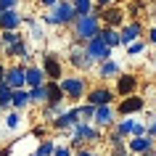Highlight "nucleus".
<instances>
[{
    "label": "nucleus",
    "instance_id": "obj_1",
    "mask_svg": "<svg viewBox=\"0 0 156 156\" xmlns=\"http://www.w3.org/2000/svg\"><path fill=\"white\" fill-rule=\"evenodd\" d=\"M69 135H72V143H69L72 148H82V146H90V143H103V130L95 127L93 122H82V119L69 130Z\"/></svg>",
    "mask_w": 156,
    "mask_h": 156
},
{
    "label": "nucleus",
    "instance_id": "obj_2",
    "mask_svg": "<svg viewBox=\"0 0 156 156\" xmlns=\"http://www.w3.org/2000/svg\"><path fill=\"white\" fill-rule=\"evenodd\" d=\"M77 19L72 0H58L56 5H50V13H42L40 21L48 27H72V21Z\"/></svg>",
    "mask_w": 156,
    "mask_h": 156
},
{
    "label": "nucleus",
    "instance_id": "obj_3",
    "mask_svg": "<svg viewBox=\"0 0 156 156\" xmlns=\"http://www.w3.org/2000/svg\"><path fill=\"white\" fill-rule=\"evenodd\" d=\"M101 16L93 11V13H85V16H77L72 21V34L77 42H87L90 37H95V34L101 32Z\"/></svg>",
    "mask_w": 156,
    "mask_h": 156
},
{
    "label": "nucleus",
    "instance_id": "obj_4",
    "mask_svg": "<svg viewBox=\"0 0 156 156\" xmlns=\"http://www.w3.org/2000/svg\"><path fill=\"white\" fill-rule=\"evenodd\" d=\"M58 85H61L66 101H74V103H80V101L85 98V93H87V80L80 77V74H72V77L64 74V77L58 80Z\"/></svg>",
    "mask_w": 156,
    "mask_h": 156
},
{
    "label": "nucleus",
    "instance_id": "obj_5",
    "mask_svg": "<svg viewBox=\"0 0 156 156\" xmlns=\"http://www.w3.org/2000/svg\"><path fill=\"white\" fill-rule=\"evenodd\" d=\"M95 13L101 16V24L103 27H119L124 24V8H119L116 3H111V5H103V8H98L95 5Z\"/></svg>",
    "mask_w": 156,
    "mask_h": 156
},
{
    "label": "nucleus",
    "instance_id": "obj_6",
    "mask_svg": "<svg viewBox=\"0 0 156 156\" xmlns=\"http://www.w3.org/2000/svg\"><path fill=\"white\" fill-rule=\"evenodd\" d=\"M80 122V111H77V106H72V108H64L58 116H53L50 119V130H58V132H69L74 127V124Z\"/></svg>",
    "mask_w": 156,
    "mask_h": 156
},
{
    "label": "nucleus",
    "instance_id": "obj_7",
    "mask_svg": "<svg viewBox=\"0 0 156 156\" xmlns=\"http://www.w3.org/2000/svg\"><path fill=\"white\" fill-rule=\"evenodd\" d=\"M85 50H87V56L93 58V64H101V61H106V58H111V53H114V50L108 48L106 42L101 40V32L95 34V37H90V40L85 42Z\"/></svg>",
    "mask_w": 156,
    "mask_h": 156
},
{
    "label": "nucleus",
    "instance_id": "obj_8",
    "mask_svg": "<svg viewBox=\"0 0 156 156\" xmlns=\"http://www.w3.org/2000/svg\"><path fill=\"white\" fill-rule=\"evenodd\" d=\"M116 116H132V114H140L143 108H146V98H140L138 93H132V95H124L119 103H116Z\"/></svg>",
    "mask_w": 156,
    "mask_h": 156
},
{
    "label": "nucleus",
    "instance_id": "obj_9",
    "mask_svg": "<svg viewBox=\"0 0 156 156\" xmlns=\"http://www.w3.org/2000/svg\"><path fill=\"white\" fill-rule=\"evenodd\" d=\"M69 64L77 69V72H90L93 66V58L87 56V50H85V42H77L72 50H69Z\"/></svg>",
    "mask_w": 156,
    "mask_h": 156
},
{
    "label": "nucleus",
    "instance_id": "obj_10",
    "mask_svg": "<svg viewBox=\"0 0 156 156\" xmlns=\"http://www.w3.org/2000/svg\"><path fill=\"white\" fill-rule=\"evenodd\" d=\"M3 56H8V58H19L24 66L32 64V48H29L27 37H21L19 42H13V45H8V48H3Z\"/></svg>",
    "mask_w": 156,
    "mask_h": 156
},
{
    "label": "nucleus",
    "instance_id": "obj_11",
    "mask_svg": "<svg viewBox=\"0 0 156 156\" xmlns=\"http://www.w3.org/2000/svg\"><path fill=\"white\" fill-rule=\"evenodd\" d=\"M114 122H116V108H114V103L95 106V114H93V124H95V127L108 130V127H114Z\"/></svg>",
    "mask_w": 156,
    "mask_h": 156
},
{
    "label": "nucleus",
    "instance_id": "obj_12",
    "mask_svg": "<svg viewBox=\"0 0 156 156\" xmlns=\"http://www.w3.org/2000/svg\"><path fill=\"white\" fill-rule=\"evenodd\" d=\"M42 72H45V77H48V80H61V77H64V64H61V58L56 56V53H42Z\"/></svg>",
    "mask_w": 156,
    "mask_h": 156
},
{
    "label": "nucleus",
    "instance_id": "obj_13",
    "mask_svg": "<svg viewBox=\"0 0 156 156\" xmlns=\"http://www.w3.org/2000/svg\"><path fill=\"white\" fill-rule=\"evenodd\" d=\"M114 98H116V93L111 87H106V85H101V87H87L82 101H87L93 106H103V103H114Z\"/></svg>",
    "mask_w": 156,
    "mask_h": 156
},
{
    "label": "nucleus",
    "instance_id": "obj_14",
    "mask_svg": "<svg viewBox=\"0 0 156 156\" xmlns=\"http://www.w3.org/2000/svg\"><path fill=\"white\" fill-rule=\"evenodd\" d=\"M151 148H156V138H151V135H130L127 138V151L130 154H146V151H151Z\"/></svg>",
    "mask_w": 156,
    "mask_h": 156
},
{
    "label": "nucleus",
    "instance_id": "obj_15",
    "mask_svg": "<svg viewBox=\"0 0 156 156\" xmlns=\"http://www.w3.org/2000/svg\"><path fill=\"white\" fill-rule=\"evenodd\" d=\"M143 34H146V29H143L140 21H127V24L119 27V40H122V45H130V42L140 40Z\"/></svg>",
    "mask_w": 156,
    "mask_h": 156
},
{
    "label": "nucleus",
    "instance_id": "obj_16",
    "mask_svg": "<svg viewBox=\"0 0 156 156\" xmlns=\"http://www.w3.org/2000/svg\"><path fill=\"white\" fill-rule=\"evenodd\" d=\"M114 93L119 95V98H124V95H132V93H138V74H119L116 77V87Z\"/></svg>",
    "mask_w": 156,
    "mask_h": 156
},
{
    "label": "nucleus",
    "instance_id": "obj_17",
    "mask_svg": "<svg viewBox=\"0 0 156 156\" xmlns=\"http://www.w3.org/2000/svg\"><path fill=\"white\" fill-rule=\"evenodd\" d=\"M24 27V16L19 8H8V11H0V32L5 29H21Z\"/></svg>",
    "mask_w": 156,
    "mask_h": 156
},
{
    "label": "nucleus",
    "instance_id": "obj_18",
    "mask_svg": "<svg viewBox=\"0 0 156 156\" xmlns=\"http://www.w3.org/2000/svg\"><path fill=\"white\" fill-rule=\"evenodd\" d=\"M95 66H98L95 74H98L101 82H106V80H116V77L122 74V64L114 61V58H106V61H101V64H95Z\"/></svg>",
    "mask_w": 156,
    "mask_h": 156
},
{
    "label": "nucleus",
    "instance_id": "obj_19",
    "mask_svg": "<svg viewBox=\"0 0 156 156\" xmlns=\"http://www.w3.org/2000/svg\"><path fill=\"white\" fill-rule=\"evenodd\" d=\"M24 74H27L24 64H11L8 69H5V80H3V82H8L13 90H16V87H27V77Z\"/></svg>",
    "mask_w": 156,
    "mask_h": 156
},
{
    "label": "nucleus",
    "instance_id": "obj_20",
    "mask_svg": "<svg viewBox=\"0 0 156 156\" xmlns=\"http://www.w3.org/2000/svg\"><path fill=\"white\" fill-rule=\"evenodd\" d=\"M27 87H37V85H45L48 82V77H45V72H42V66H34L29 64L27 66Z\"/></svg>",
    "mask_w": 156,
    "mask_h": 156
},
{
    "label": "nucleus",
    "instance_id": "obj_21",
    "mask_svg": "<svg viewBox=\"0 0 156 156\" xmlns=\"http://www.w3.org/2000/svg\"><path fill=\"white\" fill-rule=\"evenodd\" d=\"M11 108H16V111L29 108V90L27 87H16V90L11 93Z\"/></svg>",
    "mask_w": 156,
    "mask_h": 156
},
{
    "label": "nucleus",
    "instance_id": "obj_22",
    "mask_svg": "<svg viewBox=\"0 0 156 156\" xmlns=\"http://www.w3.org/2000/svg\"><path fill=\"white\" fill-rule=\"evenodd\" d=\"M29 90V106H45L48 103V87L37 85V87H27Z\"/></svg>",
    "mask_w": 156,
    "mask_h": 156
},
{
    "label": "nucleus",
    "instance_id": "obj_23",
    "mask_svg": "<svg viewBox=\"0 0 156 156\" xmlns=\"http://www.w3.org/2000/svg\"><path fill=\"white\" fill-rule=\"evenodd\" d=\"M101 40L106 42L111 50L122 45V40H119V29H116V27H101Z\"/></svg>",
    "mask_w": 156,
    "mask_h": 156
},
{
    "label": "nucleus",
    "instance_id": "obj_24",
    "mask_svg": "<svg viewBox=\"0 0 156 156\" xmlns=\"http://www.w3.org/2000/svg\"><path fill=\"white\" fill-rule=\"evenodd\" d=\"M24 24H27V29H29V37H32L34 42H42L45 40V29L40 27V21L34 16H24Z\"/></svg>",
    "mask_w": 156,
    "mask_h": 156
},
{
    "label": "nucleus",
    "instance_id": "obj_25",
    "mask_svg": "<svg viewBox=\"0 0 156 156\" xmlns=\"http://www.w3.org/2000/svg\"><path fill=\"white\" fill-rule=\"evenodd\" d=\"M132 124H135V119H132V116H122V119H116V122H114V130L119 132L122 138H130Z\"/></svg>",
    "mask_w": 156,
    "mask_h": 156
},
{
    "label": "nucleus",
    "instance_id": "obj_26",
    "mask_svg": "<svg viewBox=\"0 0 156 156\" xmlns=\"http://www.w3.org/2000/svg\"><path fill=\"white\" fill-rule=\"evenodd\" d=\"M74 13L77 16H85V13H93L95 11V0H72Z\"/></svg>",
    "mask_w": 156,
    "mask_h": 156
},
{
    "label": "nucleus",
    "instance_id": "obj_27",
    "mask_svg": "<svg viewBox=\"0 0 156 156\" xmlns=\"http://www.w3.org/2000/svg\"><path fill=\"white\" fill-rule=\"evenodd\" d=\"M11 93H13V87H11L8 82H0V108H3V111L11 108Z\"/></svg>",
    "mask_w": 156,
    "mask_h": 156
},
{
    "label": "nucleus",
    "instance_id": "obj_28",
    "mask_svg": "<svg viewBox=\"0 0 156 156\" xmlns=\"http://www.w3.org/2000/svg\"><path fill=\"white\" fill-rule=\"evenodd\" d=\"M21 111H16V108H8V114H5V127H8L11 132L13 130H19V124H21Z\"/></svg>",
    "mask_w": 156,
    "mask_h": 156
},
{
    "label": "nucleus",
    "instance_id": "obj_29",
    "mask_svg": "<svg viewBox=\"0 0 156 156\" xmlns=\"http://www.w3.org/2000/svg\"><path fill=\"white\" fill-rule=\"evenodd\" d=\"M0 37H3V48H8V45H13V42H19L24 34L19 32V29H5V32H0Z\"/></svg>",
    "mask_w": 156,
    "mask_h": 156
},
{
    "label": "nucleus",
    "instance_id": "obj_30",
    "mask_svg": "<svg viewBox=\"0 0 156 156\" xmlns=\"http://www.w3.org/2000/svg\"><path fill=\"white\" fill-rule=\"evenodd\" d=\"M77 111H80V119H82V122H93V114H95V106L85 101V103H80V106H77Z\"/></svg>",
    "mask_w": 156,
    "mask_h": 156
},
{
    "label": "nucleus",
    "instance_id": "obj_31",
    "mask_svg": "<svg viewBox=\"0 0 156 156\" xmlns=\"http://www.w3.org/2000/svg\"><path fill=\"white\" fill-rule=\"evenodd\" d=\"M124 48H127V56H130V58H135V56H140V53L146 50V40L140 37V40L130 42V45H124Z\"/></svg>",
    "mask_w": 156,
    "mask_h": 156
},
{
    "label": "nucleus",
    "instance_id": "obj_32",
    "mask_svg": "<svg viewBox=\"0 0 156 156\" xmlns=\"http://www.w3.org/2000/svg\"><path fill=\"white\" fill-rule=\"evenodd\" d=\"M53 148H56L53 140H50V138H42L40 146H37V154H40V156H53Z\"/></svg>",
    "mask_w": 156,
    "mask_h": 156
},
{
    "label": "nucleus",
    "instance_id": "obj_33",
    "mask_svg": "<svg viewBox=\"0 0 156 156\" xmlns=\"http://www.w3.org/2000/svg\"><path fill=\"white\" fill-rule=\"evenodd\" d=\"M53 156H74V148L72 146H56L53 148Z\"/></svg>",
    "mask_w": 156,
    "mask_h": 156
},
{
    "label": "nucleus",
    "instance_id": "obj_34",
    "mask_svg": "<svg viewBox=\"0 0 156 156\" xmlns=\"http://www.w3.org/2000/svg\"><path fill=\"white\" fill-rule=\"evenodd\" d=\"M21 0H0V11H8V8H19Z\"/></svg>",
    "mask_w": 156,
    "mask_h": 156
},
{
    "label": "nucleus",
    "instance_id": "obj_35",
    "mask_svg": "<svg viewBox=\"0 0 156 156\" xmlns=\"http://www.w3.org/2000/svg\"><path fill=\"white\" fill-rule=\"evenodd\" d=\"M74 156H101V154H98V151H93V148H85V146H82V148H77V151H74Z\"/></svg>",
    "mask_w": 156,
    "mask_h": 156
},
{
    "label": "nucleus",
    "instance_id": "obj_36",
    "mask_svg": "<svg viewBox=\"0 0 156 156\" xmlns=\"http://www.w3.org/2000/svg\"><path fill=\"white\" fill-rule=\"evenodd\" d=\"M130 135H146V124L135 119V124H132V132H130Z\"/></svg>",
    "mask_w": 156,
    "mask_h": 156
},
{
    "label": "nucleus",
    "instance_id": "obj_37",
    "mask_svg": "<svg viewBox=\"0 0 156 156\" xmlns=\"http://www.w3.org/2000/svg\"><path fill=\"white\" fill-rule=\"evenodd\" d=\"M32 135H34V138H45V135H48V127H45V124H40V127H32Z\"/></svg>",
    "mask_w": 156,
    "mask_h": 156
},
{
    "label": "nucleus",
    "instance_id": "obj_38",
    "mask_svg": "<svg viewBox=\"0 0 156 156\" xmlns=\"http://www.w3.org/2000/svg\"><path fill=\"white\" fill-rule=\"evenodd\" d=\"M146 132L151 135V138H156V119H151V122L146 124Z\"/></svg>",
    "mask_w": 156,
    "mask_h": 156
},
{
    "label": "nucleus",
    "instance_id": "obj_39",
    "mask_svg": "<svg viewBox=\"0 0 156 156\" xmlns=\"http://www.w3.org/2000/svg\"><path fill=\"white\" fill-rule=\"evenodd\" d=\"M146 34H148V42H151V45H154V48H156V24L151 27V29H148Z\"/></svg>",
    "mask_w": 156,
    "mask_h": 156
},
{
    "label": "nucleus",
    "instance_id": "obj_40",
    "mask_svg": "<svg viewBox=\"0 0 156 156\" xmlns=\"http://www.w3.org/2000/svg\"><path fill=\"white\" fill-rule=\"evenodd\" d=\"M37 3H40V5H42V8H50V5H56V3H58V0H37Z\"/></svg>",
    "mask_w": 156,
    "mask_h": 156
},
{
    "label": "nucleus",
    "instance_id": "obj_41",
    "mask_svg": "<svg viewBox=\"0 0 156 156\" xmlns=\"http://www.w3.org/2000/svg\"><path fill=\"white\" fill-rule=\"evenodd\" d=\"M5 69H8V66L3 64V58H0V82H3V80H5Z\"/></svg>",
    "mask_w": 156,
    "mask_h": 156
},
{
    "label": "nucleus",
    "instance_id": "obj_42",
    "mask_svg": "<svg viewBox=\"0 0 156 156\" xmlns=\"http://www.w3.org/2000/svg\"><path fill=\"white\" fill-rule=\"evenodd\" d=\"M111 156H135V154H130V151L124 148V151H111Z\"/></svg>",
    "mask_w": 156,
    "mask_h": 156
},
{
    "label": "nucleus",
    "instance_id": "obj_43",
    "mask_svg": "<svg viewBox=\"0 0 156 156\" xmlns=\"http://www.w3.org/2000/svg\"><path fill=\"white\" fill-rule=\"evenodd\" d=\"M111 3H116V0H95V5H98V8H103V5H111Z\"/></svg>",
    "mask_w": 156,
    "mask_h": 156
},
{
    "label": "nucleus",
    "instance_id": "obj_44",
    "mask_svg": "<svg viewBox=\"0 0 156 156\" xmlns=\"http://www.w3.org/2000/svg\"><path fill=\"white\" fill-rule=\"evenodd\" d=\"M138 156H156V148H151V151H146V154H138Z\"/></svg>",
    "mask_w": 156,
    "mask_h": 156
},
{
    "label": "nucleus",
    "instance_id": "obj_45",
    "mask_svg": "<svg viewBox=\"0 0 156 156\" xmlns=\"http://www.w3.org/2000/svg\"><path fill=\"white\" fill-rule=\"evenodd\" d=\"M8 154H11V146H8V148H3V151H0V156H8Z\"/></svg>",
    "mask_w": 156,
    "mask_h": 156
},
{
    "label": "nucleus",
    "instance_id": "obj_46",
    "mask_svg": "<svg viewBox=\"0 0 156 156\" xmlns=\"http://www.w3.org/2000/svg\"><path fill=\"white\" fill-rule=\"evenodd\" d=\"M0 56H3V37H0Z\"/></svg>",
    "mask_w": 156,
    "mask_h": 156
},
{
    "label": "nucleus",
    "instance_id": "obj_47",
    "mask_svg": "<svg viewBox=\"0 0 156 156\" xmlns=\"http://www.w3.org/2000/svg\"><path fill=\"white\" fill-rule=\"evenodd\" d=\"M29 156H40V154H37V151H34V154H29Z\"/></svg>",
    "mask_w": 156,
    "mask_h": 156
},
{
    "label": "nucleus",
    "instance_id": "obj_48",
    "mask_svg": "<svg viewBox=\"0 0 156 156\" xmlns=\"http://www.w3.org/2000/svg\"><path fill=\"white\" fill-rule=\"evenodd\" d=\"M0 111H3V108H0Z\"/></svg>",
    "mask_w": 156,
    "mask_h": 156
}]
</instances>
